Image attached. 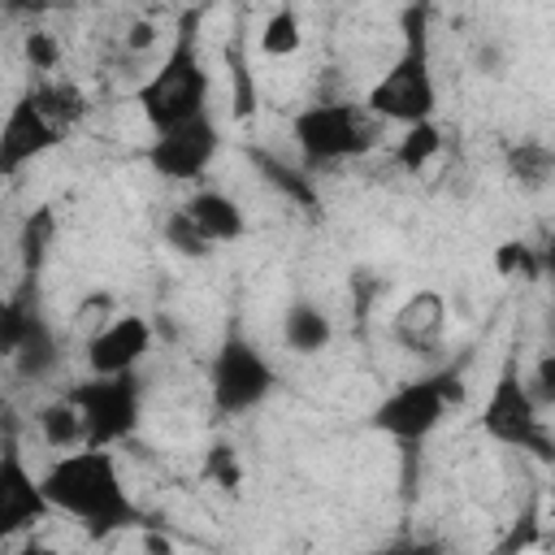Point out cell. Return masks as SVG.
I'll return each instance as SVG.
<instances>
[{"label": "cell", "instance_id": "1", "mask_svg": "<svg viewBox=\"0 0 555 555\" xmlns=\"http://www.w3.org/2000/svg\"><path fill=\"white\" fill-rule=\"evenodd\" d=\"M39 477H43L48 507L69 516L91 542H104V538L147 525V512L134 503L113 451H100V447L65 451Z\"/></svg>", "mask_w": 555, "mask_h": 555}, {"label": "cell", "instance_id": "2", "mask_svg": "<svg viewBox=\"0 0 555 555\" xmlns=\"http://www.w3.org/2000/svg\"><path fill=\"white\" fill-rule=\"evenodd\" d=\"M364 108L382 126H425L438 113V78L429 52V9H403V43L364 91Z\"/></svg>", "mask_w": 555, "mask_h": 555}, {"label": "cell", "instance_id": "3", "mask_svg": "<svg viewBox=\"0 0 555 555\" xmlns=\"http://www.w3.org/2000/svg\"><path fill=\"white\" fill-rule=\"evenodd\" d=\"M208 95H212V74L199 56V13H182L173 43L165 48L160 65L134 87V104L143 121L156 130L186 126L195 117H208Z\"/></svg>", "mask_w": 555, "mask_h": 555}, {"label": "cell", "instance_id": "4", "mask_svg": "<svg viewBox=\"0 0 555 555\" xmlns=\"http://www.w3.org/2000/svg\"><path fill=\"white\" fill-rule=\"evenodd\" d=\"M382 130L386 126L364 108V100H317L291 117V139L312 173L369 156L382 143Z\"/></svg>", "mask_w": 555, "mask_h": 555}, {"label": "cell", "instance_id": "5", "mask_svg": "<svg viewBox=\"0 0 555 555\" xmlns=\"http://www.w3.org/2000/svg\"><path fill=\"white\" fill-rule=\"evenodd\" d=\"M477 429L494 442V447H507V451H520V455H533L538 464H555V434L542 416V403L529 386V377L520 373V360L507 356L490 382V395L481 403V416H477Z\"/></svg>", "mask_w": 555, "mask_h": 555}, {"label": "cell", "instance_id": "6", "mask_svg": "<svg viewBox=\"0 0 555 555\" xmlns=\"http://www.w3.org/2000/svg\"><path fill=\"white\" fill-rule=\"evenodd\" d=\"M460 403H464V377H460V369L421 373V377H408V382L390 386L369 408V429L386 434L390 442L421 447L429 434H438V425L447 421V412L460 408Z\"/></svg>", "mask_w": 555, "mask_h": 555}, {"label": "cell", "instance_id": "7", "mask_svg": "<svg viewBox=\"0 0 555 555\" xmlns=\"http://www.w3.org/2000/svg\"><path fill=\"white\" fill-rule=\"evenodd\" d=\"M278 386H282V377H278L273 360L243 330H225V338L217 343V351L208 360L212 412L217 416H251L278 395Z\"/></svg>", "mask_w": 555, "mask_h": 555}, {"label": "cell", "instance_id": "8", "mask_svg": "<svg viewBox=\"0 0 555 555\" xmlns=\"http://www.w3.org/2000/svg\"><path fill=\"white\" fill-rule=\"evenodd\" d=\"M65 395L82 416L87 447L113 451V447H121L139 434V421H143V382H139V373H126V377H91L87 373Z\"/></svg>", "mask_w": 555, "mask_h": 555}, {"label": "cell", "instance_id": "9", "mask_svg": "<svg viewBox=\"0 0 555 555\" xmlns=\"http://www.w3.org/2000/svg\"><path fill=\"white\" fill-rule=\"evenodd\" d=\"M221 121L208 113V117H195L186 126H169V130H156L152 143L143 147V160L156 178L165 182H199L212 160L221 156Z\"/></svg>", "mask_w": 555, "mask_h": 555}, {"label": "cell", "instance_id": "10", "mask_svg": "<svg viewBox=\"0 0 555 555\" xmlns=\"http://www.w3.org/2000/svg\"><path fill=\"white\" fill-rule=\"evenodd\" d=\"M152 347H156L152 321L143 312H117L100 330L87 334L82 360H87L91 377H126V373H139V364L152 356Z\"/></svg>", "mask_w": 555, "mask_h": 555}, {"label": "cell", "instance_id": "11", "mask_svg": "<svg viewBox=\"0 0 555 555\" xmlns=\"http://www.w3.org/2000/svg\"><path fill=\"white\" fill-rule=\"evenodd\" d=\"M43 516H52L48 494H43V477H35L17 438L9 434L4 451H0V533L4 538L30 533Z\"/></svg>", "mask_w": 555, "mask_h": 555}, {"label": "cell", "instance_id": "12", "mask_svg": "<svg viewBox=\"0 0 555 555\" xmlns=\"http://www.w3.org/2000/svg\"><path fill=\"white\" fill-rule=\"evenodd\" d=\"M61 143H65V130L35 104L30 91H22V95L9 104L4 126H0V173L13 178V173H22L30 160L48 156V152L61 147Z\"/></svg>", "mask_w": 555, "mask_h": 555}, {"label": "cell", "instance_id": "13", "mask_svg": "<svg viewBox=\"0 0 555 555\" xmlns=\"http://www.w3.org/2000/svg\"><path fill=\"white\" fill-rule=\"evenodd\" d=\"M182 212L195 221V230L212 243V247H225V243H238L247 234V217H243V204L221 191V186H195L186 199H182Z\"/></svg>", "mask_w": 555, "mask_h": 555}, {"label": "cell", "instance_id": "14", "mask_svg": "<svg viewBox=\"0 0 555 555\" xmlns=\"http://www.w3.org/2000/svg\"><path fill=\"white\" fill-rule=\"evenodd\" d=\"M278 338H282V347H286L291 356L312 360V356H325V351H330V343H334V321H330V312H325L317 299L295 295V299L282 308V317H278Z\"/></svg>", "mask_w": 555, "mask_h": 555}, {"label": "cell", "instance_id": "15", "mask_svg": "<svg viewBox=\"0 0 555 555\" xmlns=\"http://www.w3.org/2000/svg\"><path fill=\"white\" fill-rule=\"evenodd\" d=\"M447 334V299L438 291H416L395 312V338L408 351H434Z\"/></svg>", "mask_w": 555, "mask_h": 555}, {"label": "cell", "instance_id": "16", "mask_svg": "<svg viewBox=\"0 0 555 555\" xmlns=\"http://www.w3.org/2000/svg\"><path fill=\"white\" fill-rule=\"evenodd\" d=\"M61 334H56V325L43 317L22 343H17V351L9 356V369L22 377V382H48L56 369H61Z\"/></svg>", "mask_w": 555, "mask_h": 555}, {"label": "cell", "instance_id": "17", "mask_svg": "<svg viewBox=\"0 0 555 555\" xmlns=\"http://www.w3.org/2000/svg\"><path fill=\"white\" fill-rule=\"evenodd\" d=\"M503 169L516 186L525 191H538V186H551L555 182V147L551 143H538V139H520L507 147L503 156Z\"/></svg>", "mask_w": 555, "mask_h": 555}, {"label": "cell", "instance_id": "18", "mask_svg": "<svg viewBox=\"0 0 555 555\" xmlns=\"http://www.w3.org/2000/svg\"><path fill=\"white\" fill-rule=\"evenodd\" d=\"M35 429H39V438H43V447H52V451H78V447H87V434H82V416H78V408L69 403V395H61V399H52V403H43L39 412H35Z\"/></svg>", "mask_w": 555, "mask_h": 555}, {"label": "cell", "instance_id": "19", "mask_svg": "<svg viewBox=\"0 0 555 555\" xmlns=\"http://www.w3.org/2000/svg\"><path fill=\"white\" fill-rule=\"evenodd\" d=\"M251 165H256V169L264 173V182H269L273 191H282L291 204H299V208H308V212L321 208L312 169H295V165H286V160H278V156H269V152H251Z\"/></svg>", "mask_w": 555, "mask_h": 555}, {"label": "cell", "instance_id": "20", "mask_svg": "<svg viewBox=\"0 0 555 555\" xmlns=\"http://www.w3.org/2000/svg\"><path fill=\"white\" fill-rule=\"evenodd\" d=\"M39 321H43L39 286H35V282H26L22 291H13V295L4 299V312H0V351H4V360L17 351V343H22Z\"/></svg>", "mask_w": 555, "mask_h": 555}, {"label": "cell", "instance_id": "21", "mask_svg": "<svg viewBox=\"0 0 555 555\" xmlns=\"http://www.w3.org/2000/svg\"><path fill=\"white\" fill-rule=\"evenodd\" d=\"M30 95H35V104L61 126V130H69V126H78L82 121V113H87V100H82V91L74 87V82H56V78H43V82H35V87H26Z\"/></svg>", "mask_w": 555, "mask_h": 555}, {"label": "cell", "instance_id": "22", "mask_svg": "<svg viewBox=\"0 0 555 555\" xmlns=\"http://www.w3.org/2000/svg\"><path fill=\"white\" fill-rule=\"evenodd\" d=\"M438 152H442V130H438V121L408 126V130L399 134V143H395V165H399L403 173H421V169L434 165Z\"/></svg>", "mask_w": 555, "mask_h": 555}, {"label": "cell", "instance_id": "23", "mask_svg": "<svg viewBox=\"0 0 555 555\" xmlns=\"http://www.w3.org/2000/svg\"><path fill=\"white\" fill-rule=\"evenodd\" d=\"M160 238H165V247H169L173 256H186V260H204V256H212V251H217V247H212V243H208V238L195 230V221L182 212V204L165 212Z\"/></svg>", "mask_w": 555, "mask_h": 555}, {"label": "cell", "instance_id": "24", "mask_svg": "<svg viewBox=\"0 0 555 555\" xmlns=\"http://www.w3.org/2000/svg\"><path fill=\"white\" fill-rule=\"evenodd\" d=\"M494 269H499V278H507V282H538V278H542V247H538V243L507 238V243L494 247Z\"/></svg>", "mask_w": 555, "mask_h": 555}, {"label": "cell", "instance_id": "25", "mask_svg": "<svg viewBox=\"0 0 555 555\" xmlns=\"http://www.w3.org/2000/svg\"><path fill=\"white\" fill-rule=\"evenodd\" d=\"M299 43H304V30H299L295 9H278V13H269L264 35H260V48H264L269 56H291V52H299Z\"/></svg>", "mask_w": 555, "mask_h": 555}, {"label": "cell", "instance_id": "26", "mask_svg": "<svg viewBox=\"0 0 555 555\" xmlns=\"http://www.w3.org/2000/svg\"><path fill=\"white\" fill-rule=\"evenodd\" d=\"M204 477H208V481H217L221 490H234V486L243 481V464H238L234 447L217 442V447L208 451V460H204Z\"/></svg>", "mask_w": 555, "mask_h": 555}, {"label": "cell", "instance_id": "27", "mask_svg": "<svg viewBox=\"0 0 555 555\" xmlns=\"http://www.w3.org/2000/svg\"><path fill=\"white\" fill-rule=\"evenodd\" d=\"M230 69H234V117H251L256 113V82L247 74V56L238 52V43H230Z\"/></svg>", "mask_w": 555, "mask_h": 555}, {"label": "cell", "instance_id": "28", "mask_svg": "<svg viewBox=\"0 0 555 555\" xmlns=\"http://www.w3.org/2000/svg\"><path fill=\"white\" fill-rule=\"evenodd\" d=\"M529 386H533L542 412H555V347L542 351V356L533 360V369H529Z\"/></svg>", "mask_w": 555, "mask_h": 555}, {"label": "cell", "instance_id": "29", "mask_svg": "<svg viewBox=\"0 0 555 555\" xmlns=\"http://www.w3.org/2000/svg\"><path fill=\"white\" fill-rule=\"evenodd\" d=\"M48 234H52V212H48V208H39V212L26 221V234H22L26 256L35 260V269H39V256H43V247H48Z\"/></svg>", "mask_w": 555, "mask_h": 555}, {"label": "cell", "instance_id": "30", "mask_svg": "<svg viewBox=\"0 0 555 555\" xmlns=\"http://www.w3.org/2000/svg\"><path fill=\"white\" fill-rule=\"evenodd\" d=\"M26 56H30V65H35V69H52V65H56V43L39 30V35H30V39H26Z\"/></svg>", "mask_w": 555, "mask_h": 555}, {"label": "cell", "instance_id": "31", "mask_svg": "<svg viewBox=\"0 0 555 555\" xmlns=\"http://www.w3.org/2000/svg\"><path fill=\"white\" fill-rule=\"evenodd\" d=\"M386 555H442L438 542H403V546H390Z\"/></svg>", "mask_w": 555, "mask_h": 555}, {"label": "cell", "instance_id": "32", "mask_svg": "<svg viewBox=\"0 0 555 555\" xmlns=\"http://www.w3.org/2000/svg\"><path fill=\"white\" fill-rule=\"evenodd\" d=\"M538 247H542V278H551V282H555V234H546Z\"/></svg>", "mask_w": 555, "mask_h": 555}, {"label": "cell", "instance_id": "33", "mask_svg": "<svg viewBox=\"0 0 555 555\" xmlns=\"http://www.w3.org/2000/svg\"><path fill=\"white\" fill-rule=\"evenodd\" d=\"M130 48H147L152 43V26L147 22H139V26H130V39H126Z\"/></svg>", "mask_w": 555, "mask_h": 555}, {"label": "cell", "instance_id": "34", "mask_svg": "<svg viewBox=\"0 0 555 555\" xmlns=\"http://www.w3.org/2000/svg\"><path fill=\"white\" fill-rule=\"evenodd\" d=\"M551 334H555V312H551Z\"/></svg>", "mask_w": 555, "mask_h": 555}]
</instances>
